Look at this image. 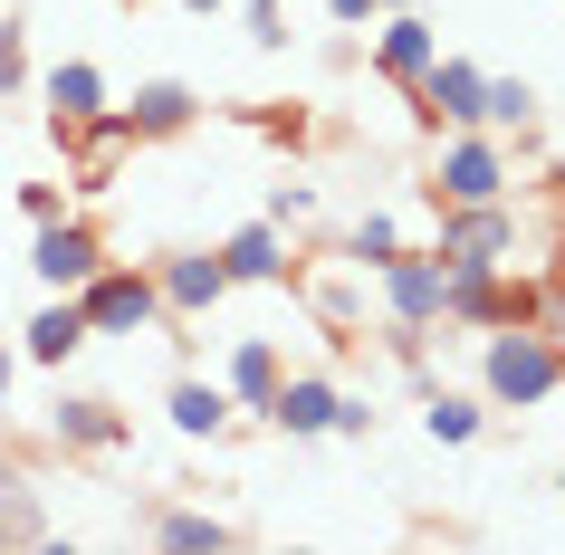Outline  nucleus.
Segmentation results:
<instances>
[{
	"label": "nucleus",
	"instance_id": "1",
	"mask_svg": "<svg viewBox=\"0 0 565 555\" xmlns=\"http://www.w3.org/2000/svg\"><path fill=\"white\" fill-rule=\"evenodd\" d=\"M546 393H565V354L546 325H489L479 345V403L489 412H536Z\"/></svg>",
	"mask_w": 565,
	"mask_h": 555
},
{
	"label": "nucleus",
	"instance_id": "2",
	"mask_svg": "<svg viewBox=\"0 0 565 555\" xmlns=\"http://www.w3.org/2000/svg\"><path fill=\"white\" fill-rule=\"evenodd\" d=\"M422 192H431V202H508V135H489V125H450Z\"/></svg>",
	"mask_w": 565,
	"mask_h": 555
},
{
	"label": "nucleus",
	"instance_id": "3",
	"mask_svg": "<svg viewBox=\"0 0 565 555\" xmlns=\"http://www.w3.org/2000/svg\"><path fill=\"white\" fill-rule=\"evenodd\" d=\"M77 307H87V335H153V325H173L163 317V288H153V268H125V259H106L77 288Z\"/></svg>",
	"mask_w": 565,
	"mask_h": 555
},
{
	"label": "nucleus",
	"instance_id": "4",
	"mask_svg": "<svg viewBox=\"0 0 565 555\" xmlns=\"http://www.w3.org/2000/svg\"><path fill=\"white\" fill-rule=\"evenodd\" d=\"M441 211V259H460V268H508V249H518V211L508 202H431Z\"/></svg>",
	"mask_w": 565,
	"mask_h": 555
},
{
	"label": "nucleus",
	"instance_id": "5",
	"mask_svg": "<svg viewBox=\"0 0 565 555\" xmlns=\"http://www.w3.org/2000/svg\"><path fill=\"white\" fill-rule=\"evenodd\" d=\"M30 268H39V288H49V297H77L96 268H106V239H96L87 221H67V211H58V221H39Z\"/></svg>",
	"mask_w": 565,
	"mask_h": 555
},
{
	"label": "nucleus",
	"instance_id": "6",
	"mask_svg": "<svg viewBox=\"0 0 565 555\" xmlns=\"http://www.w3.org/2000/svg\"><path fill=\"white\" fill-rule=\"evenodd\" d=\"M374 288H384V325L431 335V325H441V249H403V259H384V268H374Z\"/></svg>",
	"mask_w": 565,
	"mask_h": 555
},
{
	"label": "nucleus",
	"instance_id": "7",
	"mask_svg": "<svg viewBox=\"0 0 565 555\" xmlns=\"http://www.w3.org/2000/svg\"><path fill=\"white\" fill-rule=\"evenodd\" d=\"M413 116L431 125V135H441V125H479V96H489V67H470V58H431L413 77Z\"/></svg>",
	"mask_w": 565,
	"mask_h": 555
},
{
	"label": "nucleus",
	"instance_id": "8",
	"mask_svg": "<svg viewBox=\"0 0 565 555\" xmlns=\"http://www.w3.org/2000/svg\"><path fill=\"white\" fill-rule=\"evenodd\" d=\"M153 288H163V317L192 325L231 297V268H221V249H173V259H153Z\"/></svg>",
	"mask_w": 565,
	"mask_h": 555
},
{
	"label": "nucleus",
	"instance_id": "9",
	"mask_svg": "<svg viewBox=\"0 0 565 555\" xmlns=\"http://www.w3.org/2000/svg\"><path fill=\"white\" fill-rule=\"evenodd\" d=\"M221 268H231V288H288V278H298L278 221H239V231L221 239Z\"/></svg>",
	"mask_w": 565,
	"mask_h": 555
},
{
	"label": "nucleus",
	"instance_id": "10",
	"mask_svg": "<svg viewBox=\"0 0 565 555\" xmlns=\"http://www.w3.org/2000/svg\"><path fill=\"white\" fill-rule=\"evenodd\" d=\"M278 374H288V354H278V335H231V354H221V393H231L239 412H259L278 403Z\"/></svg>",
	"mask_w": 565,
	"mask_h": 555
},
{
	"label": "nucleus",
	"instance_id": "11",
	"mask_svg": "<svg viewBox=\"0 0 565 555\" xmlns=\"http://www.w3.org/2000/svg\"><path fill=\"white\" fill-rule=\"evenodd\" d=\"M49 440H58V450H77V460H106V450H125V412L106 403V393H58Z\"/></svg>",
	"mask_w": 565,
	"mask_h": 555
},
{
	"label": "nucleus",
	"instance_id": "12",
	"mask_svg": "<svg viewBox=\"0 0 565 555\" xmlns=\"http://www.w3.org/2000/svg\"><path fill=\"white\" fill-rule=\"evenodd\" d=\"M431 58H441V30H431L422 10H384V20H374V77L413 87V77H422Z\"/></svg>",
	"mask_w": 565,
	"mask_h": 555
},
{
	"label": "nucleus",
	"instance_id": "13",
	"mask_svg": "<svg viewBox=\"0 0 565 555\" xmlns=\"http://www.w3.org/2000/svg\"><path fill=\"white\" fill-rule=\"evenodd\" d=\"M335 393H345L335 374H278L268 431H288V440H327V431H335Z\"/></svg>",
	"mask_w": 565,
	"mask_h": 555
},
{
	"label": "nucleus",
	"instance_id": "14",
	"mask_svg": "<svg viewBox=\"0 0 565 555\" xmlns=\"http://www.w3.org/2000/svg\"><path fill=\"white\" fill-rule=\"evenodd\" d=\"M125 125H135V145H163V135H192V116H202V96L182 87V77H145V87L116 106Z\"/></svg>",
	"mask_w": 565,
	"mask_h": 555
},
{
	"label": "nucleus",
	"instance_id": "15",
	"mask_svg": "<svg viewBox=\"0 0 565 555\" xmlns=\"http://www.w3.org/2000/svg\"><path fill=\"white\" fill-rule=\"evenodd\" d=\"M364 278H374L364 259H327V268H307V307H317V325H327L335 345L364 325Z\"/></svg>",
	"mask_w": 565,
	"mask_h": 555
},
{
	"label": "nucleus",
	"instance_id": "16",
	"mask_svg": "<svg viewBox=\"0 0 565 555\" xmlns=\"http://www.w3.org/2000/svg\"><path fill=\"white\" fill-rule=\"evenodd\" d=\"M163 412H173V431H182V440H221V431L239 421V403H231V393H221L211 374H173Z\"/></svg>",
	"mask_w": 565,
	"mask_h": 555
},
{
	"label": "nucleus",
	"instance_id": "17",
	"mask_svg": "<svg viewBox=\"0 0 565 555\" xmlns=\"http://www.w3.org/2000/svg\"><path fill=\"white\" fill-rule=\"evenodd\" d=\"M77 345H96V335H87V307H77V297H49V307L20 325V354H30V364H49V374H58Z\"/></svg>",
	"mask_w": 565,
	"mask_h": 555
},
{
	"label": "nucleus",
	"instance_id": "18",
	"mask_svg": "<svg viewBox=\"0 0 565 555\" xmlns=\"http://www.w3.org/2000/svg\"><path fill=\"white\" fill-rule=\"evenodd\" d=\"M39 96L58 106V125H96L106 106H116V96H106V67H96V58H58L49 77H39Z\"/></svg>",
	"mask_w": 565,
	"mask_h": 555
},
{
	"label": "nucleus",
	"instance_id": "19",
	"mask_svg": "<svg viewBox=\"0 0 565 555\" xmlns=\"http://www.w3.org/2000/svg\"><path fill=\"white\" fill-rule=\"evenodd\" d=\"M422 431L441 440V450H470V440L489 431V403H479V393H450V383H431V393H422Z\"/></svg>",
	"mask_w": 565,
	"mask_h": 555
},
{
	"label": "nucleus",
	"instance_id": "20",
	"mask_svg": "<svg viewBox=\"0 0 565 555\" xmlns=\"http://www.w3.org/2000/svg\"><path fill=\"white\" fill-rule=\"evenodd\" d=\"M145 526H153V546H173V555H221V546L239 536V526L211 517V508H153Z\"/></svg>",
	"mask_w": 565,
	"mask_h": 555
},
{
	"label": "nucleus",
	"instance_id": "21",
	"mask_svg": "<svg viewBox=\"0 0 565 555\" xmlns=\"http://www.w3.org/2000/svg\"><path fill=\"white\" fill-rule=\"evenodd\" d=\"M67 135H77V182H106L125 153H135V125H125L116 106H106L96 125H67Z\"/></svg>",
	"mask_w": 565,
	"mask_h": 555
},
{
	"label": "nucleus",
	"instance_id": "22",
	"mask_svg": "<svg viewBox=\"0 0 565 555\" xmlns=\"http://www.w3.org/2000/svg\"><path fill=\"white\" fill-rule=\"evenodd\" d=\"M49 536V508H39V489L20 479V469H0V546H39Z\"/></svg>",
	"mask_w": 565,
	"mask_h": 555
},
{
	"label": "nucleus",
	"instance_id": "23",
	"mask_svg": "<svg viewBox=\"0 0 565 555\" xmlns=\"http://www.w3.org/2000/svg\"><path fill=\"white\" fill-rule=\"evenodd\" d=\"M479 125H489V135H536V87H527V77H489Z\"/></svg>",
	"mask_w": 565,
	"mask_h": 555
},
{
	"label": "nucleus",
	"instance_id": "24",
	"mask_svg": "<svg viewBox=\"0 0 565 555\" xmlns=\"http://www.w3.org/2000/svg\"><path fill=\"white\" fill-rule=\"evenodd\" d=\"M413 239H403V221L393 211H355V231H345V259H364V268H384V259H403Z\"/></svg>",
	"mask_w": 565,
	"mask_h": 555
},
{
	"label": "nucleus",
	"instance_id": "25",
	"mask_svg": "<svg viewBox=\"0 0 565 555\" xmlns=\"http://www.w3.org/2000/svg\"><path fill=\"white\" fill-rule=\"evenodd\" d=\"M546 317V288H536V278H489V325H536ZM489 325H479V335H489Z\"/></svg>",
	"mask_w": 565,
	"mask_h": 555
},
{
	"label": "nucleus",
	"instance_id": "26",
	"mask_svg": "<svg viewBox=\"0 0 565 555\" xmlns=\"http://www.w3.org/2000/svg\"><path fill=\"white\" fill-rule=\"evenodd\" d=\"M10 96H30V30L20 20H0V106Z\"/></svg>",
	"mask_w": 565,
	"mask_h": 555
},
{
	"label": "nucleus",
	"instance_id": "27",
	"mask_svg": "<svg viewBox=\"0 0 565 555\" xmlns=\"http://www.w3.org/2000/svg\"><path fill=\"white\" fill-rule=\"evenodd\" d=\"M239 30H249V49H288V10L278 0H239Z\"/></svg>",
	"mask_w": 565,
	"mask_h": 555
},
{
	"label": "nucleus",
	"instance_id": "28",
	"mask_svg": "<svg viewBox=\"0 0 565 555\" xmlns=\"http://www.w3.org/2000/svg\"><path fill=\"white\" fill-rule=\"evenodd\" d=\"M307 211H317V192H307V182H268V211H259V221H278V231H288V221H307Z\"/></svg>",
	"mask_w": 565,
	"mask_h": 555
},
{
	"label": "nucleus",
	"instance_id": "29",
	"mask_svg": "<svg viewBox=\"0 0 565 555\" xmlns=\"http://www.w3.org/2000/svg\"><path fill=\"white\" fill-rule=\"evenodd\" d=\"M20 211H30V231H39V221H58V211H67V182H20Z\"/></svg>",
	"mask_w": 565,
	"mask_h": 555
},
{
	"label": "nucleus",
	"instance_id": "30",
	"mask_svg": "<svg viewBox=\"0 0 565 555\" xmlns=\"http://www.w3.org/2000/svg\"><path fill=\"white\" fill-rule=\"evenodd\" d=\"M374 431V403H364V393H335V431L327 440H364Z\"/></svg>",
	"mask_w": 565,
	"mask_h": 555
},
{
	"label": "nucleus",
	"instance_id": "31",
	"mask_svg": "<svg viewBox=\"0 0 565 555\" xmlns=\"http://www.w3.org/2000/svg\"><path fill=\"white\" fill-rule=\"evenodd\" d=\"M335 10V30H374V20H384V0H327Z\"/></svg>",
	"mask_w": 565,
	"mask_h": 555
},
{
	"label": "nucleus",
	"instance_id": "32",
	"mask_svg": "<svg viewBox=\"0 0 565 555\" xmlns=\"http://www.w3.org/2000/svg\"><path fill=\"white\" fill-rule=\"evenodd\" d=\"M10 383H20V354L0 345V412H10Z\"/></svg>",
	"mask_w": 565,
	"mask_h": 555
},
{
	"label": "nucleus",
	"instance_id": "33",
	"mask_svg": "<svg viewBox=\"0 0 565 555\" xmlns=\"http://www.w3.org/2000/svg\"><path fill=\"white\" fill-rule=\"evenodd\" d=\"M182 10H202V20H211V10H231V0H182Z\"/></svg>",
	"mask_w": 565,
	"mask_h": 555
},
{
	"label": "nucleus",
	"instance_id": "34",
	"mask_svg": "<svg viewBox=\"0 0 565 555\" xmlns=\"http://www.w3.org/2000/svg\"><path fill=\"white\" fill-rule=\"evenodd\" d=\"M384 10H422V0H384Z\"/></svg>",
	"mask_w": 565,
	"mask_h": 555
},
{
	"label": "nucleus",
	"instance_id": "35",
	"mask_svg": "<svg viewBox=\"0 0 565 555\" xmlns=\"http://www.w3.org/2000/svg\"><path fill=\"white\" fill-rule=\"evenodd\" d=\"M546 182H556V192H565V163H556V173H546Z\"/></svg>",
	"mask_w": 565,
	"mask_h": 555
},
{
	"label": "nucleus",
	"instance_id": "36",
	"mask_svg": "<svg viewBox=\"0 0 565 555\" xmlns=\"http://www.w3.org/2000/svg\"><path fill=\"white\" fill-rule=\"evenodd\" d=\"M556 498H565V479H556Z\"/></svg>",
	"mask_w": 565,
	"mask_h": 555
},
{
	"label": "nucleus",
	"instance_id": "37",
	"mask_svg": "<svg viewBox=\"0 0 565 555\" xmlns=\"http://www.w3.org/2000/svg\"><path fill=\"white\" fill-rule=\"evenodd\" d=\"M556 354H565V345H556Z\"/></svg>",
	"mask_w": 565,
	"mask_h": 555
}]
</instances>
